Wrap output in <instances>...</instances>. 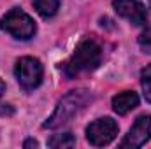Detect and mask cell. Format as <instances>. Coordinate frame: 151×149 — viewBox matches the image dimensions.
<instances>
[{"mask_svg":"<svg viewBox=\"0 0 151 149\" xmlns=\"http://www.w3.org/2000/svg\"><path fill=\"white\" fill-rule=\"evenodd\" d=\"M91 98L93 97H91V93L88 90H74V91H69L58 102L55 112L46 119V123L42 125V128L55 130V128H60V126L67 125L74 116H77L79 112L91 102Z\"/></svg>","mask_w":151,"mask_h":149,"instance_id":"7a4b0ae2","label":"cell"},{"mask_svg":"<svg viewBox=\"0 0 151 149\" xmlns=\"http://www.w3.org/2000/svg\"><path fill=\"white\" fill-rule=\"evenodd\" d=\"M139 46L144 53L151 54V25L146 27V30L139 35Z\"/></svg>","mask_w":151,"mask_h":149,"instance_id":"7c38bea8","label":"cell"},{"mask_svg":"<svg viewBox=\"0 0 151 149\" xmlns=\"http://www.w3.org/2000/svg\"><path fill=\"white\" fill-rule=\"evenodd\" d=\"M150 7H151V0H150Z\"/></svg>","mask_w":151,"mask_h":149,"instance_id":"2e32d148","label":"cell"},{"mask_svg":"<svg viewBox=\"0 0 151 149\" xmlns=\"http://www.w3.org/2000/svg\"><path fill=\"white\" fill-rule=\"evenodd\" d=\"M113 7L118 16L128 19L132 25L141 27L146 23L148 14H146V7L139 2V0H114Z\"/></svg>","mask_w":151,"mask_h":149,"instance_id":"52a82bcc","label":"cell"},{"mask_svg":"<svg viewBox=\"0 0 151 149\" xmlns=\"http://www.w3.org/2000/svg\"><path fill=\"white\" fill-rule=\"evenodd\" d=\"M4 93H5V82L0 79V98H2V95H4Z\"/></svg>","mask_w":151,"mask_h":149,"instance_id":"5bb4252c","label":"cell"},{"mask_svg":"<svg viewBox=\"0 0 151 149\" xmlns=\"http://www.w3.org/2000/svg\"><path fill=\"white\" fill-rule=\"evenodd\" d=\"M42 74H44L42 63L34 56H23V58H19L16 62L14 75H16L19 86L23 90H27V91L35 90L42 82Z\"/></svg>","mask_w":151,"mask_h":149,"instance_id":"277c9868","label":"cell"},{"mask_svg":"<svg viewBox=\"0 0 151 149\" xmlns=\"http://www.w3.org/2000/svg\"><path fill=\"white\" fill-rule=\"evenodd\" d=\"M0 28L4 32H7L9 35L19 40H28L35 35L37 32V25L35 21L21 9L14 7L11 9L2 19H0Z\"/></svg>","mask_w":151,"mask_h":149,"instance_id":"3957f363","label":"cell"},{"mask_svg":"<svg viewBox=\"0 0 151 149\" xmlns=\"http://www.w3.org/2000/svg\"><path fill=\"white\" fill-rule=\"evenodd\" d=\"M47 146L53 149H63V148H74L76 146V137L67 132V133H58V135H53L49 140H47Z\"/></svg>","mask_w":151,"mask_h":149,"instance_id":"30bf717a","label":"cell"},{"mask_svg":"<svg viewBox=\"0 0 151 149\" xmlns=\"http://www.w3.org/2000/svg\"><path fill=\"white\" fill-rule=\"evenodd\" d=\"M141 84H142V91H144L146 100L151 102V65H148L141 72Z\"/></svg>","mask_w":151,"mask_h":149,"instance_id":"8fae6325","label":"cell"},{"mask_svg":"<svg viewBox=\"0 0 151 149\" xmlns=\"http://www.w3.org/2000/svg\"><path fill=\"white\" fill-rule=\"evenodd\" d=\"M139 105V95L135 91H121L113 97V109L116 114L125 116Z\"/></svg>","mask_w":151,"mask_h":149,"instance_id":"ba28073f","label":"cell"},{"mask_svg":"<svg viewBox=\"0 0 151 149\" xmlns=\"http://www.w3.org/2000/svg\"><path fill=\"white\" fill-rule=\"evenodd\" d=\"M0 114H12V109H0Z\"/></svg>","mask_w":151,"mask_h":149,"instance_id":"9a60e30c","label":"cell"},{"mask_svg":"<svg viewBox=\"0 0 151 149\" xmlns=\"http://www.w3.org/2000/svg\"><path fill=\"white\" fill-rule=\"evenodd\" d=\"M118 130V123L113 117H99L86 126V140L95 148L107 146L116 139Z\"/></svg>","mask_w":151,"mask_h":149,"instance_id":"5b68a950","label":"cell"},{"mask_svg":"<svg viewBox=\"0 0 151 149\" xmlns=\"http://www.w3.org/2000/svg\"><path fill=\"white\" fill-rule=\"evenodd\" d=\"M23 148H39V142L34 140V139H27V140L23 142Z\"/></svg>","mask_w":151,"mask_h":149,"instance_id":"4fadbf2b","label":"cell"},{"mask_svg":"<svg viewBox=\"0 0 151 149\" xmlns=\"http://www.w3.org/2000/svg\"><path fill=\"white\" fill-rule=\"evenodd\" d=\"M34 7L42 18H53L60 9V0H34Z\"/></svg>","mask_w":151,"mask_h":149,"instance_id":"9c48e42d","label":"cell"},{"mask_svg":"<svg viewBox=\"0 0 151 149\" xmlns=\"http://www.w3.org/2000/svg\"><path fill=\"white\" fill-rule=\"evenodd\" d=\"M100 62H102V47H100V44L95 39L86 37L77 44L76 51L63 63L62 70L69 79H72V77L79 74L95 70L100 65Z\"/></svg>","mask_w":151,"mask_h":149,"instance_id":"6da1fadb","label":"cell"},{"mask_svg":"<svg viewBox=\"0 0 151 149\" xmlns=\"http://www.w3.org/2000/svg\"><path fill=\"white\" fill-rule=\"evenodd\" d=\"M151 139V114H142L135 119L125 139L119 142V148H141Z\"/></svg>","mask_w":151,"mask_h":149,"instance_id":"8992f818","label":"cell"}]
</instances>
